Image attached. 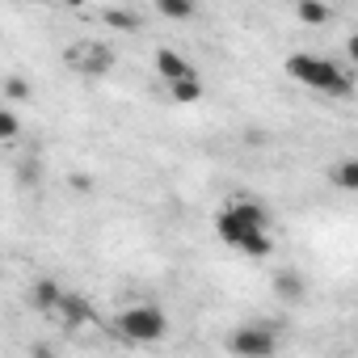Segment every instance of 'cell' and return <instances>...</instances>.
I'll list each match as a JSON object with an SVG mask.
<instances>
[{
	"label": "cell",
	"mask_w": 358,
	"mask_h": 358,
	"mask_svg": "<svg viewBox=\"0 0 358 358\" xmlns=\"http://www.w3.org/2000/svg\"><path fill=\"white\" fill-rule=\"evenodd\" d=\"M287 76H295L303 89H316L324 97H350L354 93L350 72H341L333 59H320V55H287Z\"/></svg>",
	"instance_id": "obj_1"
},
{
	"label": "cell",
	"mask_w": 358,
	"mask_h": 358,
	"mask_svg": "<svg viewBox=\"0 0 358 358\" xmlns=\"http://www.w3.org/2000/svg\"><path fill=\"white\" fill-rule=\"evenodd\" d=\"M215 232H220V241L224 245H241V236H249V232H270V211L262 207V203H253V199H241V203H232V207H224L220 215H215Z\"/></svg>",
	"instance_id": "obj_2"
},
{
	"label": "cell",
	"mask_w": 358,
	"mask_h": 358,
	"mask_svg": "<svg viewBox=\"0 0 358 358\" xmlns=\"http://www.w3.org/2000/svg\"><path fill=\"white\" fill-rule=\"evenodd\" d=\"M114 329H118L122 341L148 345V341H160V337H164L169 320H164V312H160L156 303H135V308H122V312L114 316Z\"/></svg>",
	"instance_id": "obj_3"
},
{
	"label": "cell",
	"mask_w": 358,
	"mask_h": 358,
	"mask_svg": "<svg viewBox=\"0 0 358 358\" xmlns=\"http://www.w3.org/2000/svg\"><path fill=\"white\" fill-rule=\"evenodd\" d=\"M64 64H68L72 72L97 80V76H110V72H114V47H106V43H97V38H80V43H72V47L64 51Z\"/></svg>",
	"instance_id": "obj_4"
},
{
	"label": "cell",
	"mask_w": 358,
	"mask_h": 358,
	"mask_svg": "<svg viewBox=\"0 0 358 358\" xmlns=\"http://www.w3.org/2000/svg\"><path fill=\"white\" fill-rule=\"evenodd\" d=\"M228 350L241 354V358H270L278 350V320H253V324H241L232 337H228Z\"/></svg>",
	"instance_id": "obj_5"
},
{
	"label": "cell",
	"mask_w": 358,
	"mask_h": 358,
	"mask_svg": "<svg viewBox=\"0 0 358 358\" xmlns=\"http://www.w3.org/2000/svg\"><path fill=\"white\" fill-rule=\"evenodd\" d=\"M55 316H59L68 329H80V324H93V320H97L93 303H89L85 295H76V291H64V295H59V308H55Z\"/></svg>",
	"instance_id": "obj_6"
},
{
	"label": "cell",
	"mask_w": 358,
	"mask_h": 358,
	"mask_svg": "<svg viewBox=\"0 0 358 358\" xmlns=\"http://www.w3.org/2000/svg\"><path fill=\"white\" fill-rule=\"evenodd\" d=\"M59 295H64V287H59L55 278H34V282H30V308L43 312V316H55Z\"/></svg>",
	"instance_id": "obj_7"
},
{
	"label": "cell",
	"mask_w": 358,
	"mask_h": 358,
	"mask_svg": "<svg viewBox=\"0 0 358 358\" xmlns=\"http://www.w3.org/2000/svg\"><path fill=\"white\" fill-rule=\"evenodd\" d=\"M156 76H164V80H182V76H194V68H190L186 55H177V51L160 47V51H156Z\"/></svg>",
	"instance_id": "obj_8"
},
{
	"label": "cell",
	"mask_w": 358,
	"mask_h": 358,
	"mask_svg": "<svg viewBox=\"0 0 358 358\" xmlns=\"http://www.w3.org/2000/svg\"><path fill=\"white\" fill-rule=\"evenodd\" d=\"M274 295L287 299V303H299V299L308 295L303 274H299V270H278V274H274Z\"/></svg>",
	"instance_id": "obj_9"
},
{
	"label": "cell",
	"mask_w": 358,
	"mask_h": 358,
	"mask_svg": "<svg viewBox=\"0 0 358 358\" xmlns=\"http://www.w3.org/2000/svg\"><path fill=\"white\" fill-rule=\"evenodd\" d=\"M169 97H173V101H182V106H190V101H199V97H203V80H199V76L169 80Z\"/></svg>",
	"instance_id": "obj_10"
},
{
	"label": "cell",
	"mask_w": 358,
	"mask_h": 358,
	"mask_svg": "<svg viewBox=\"0 0 358 358\" xmlns=\"http://www.w3.org/2000/svg\"><path fill=\"white\" fill-rule=\"evenodd\" d=\"M101 22L110 26V30H127V34H135L143 22H139V13H131V9H101Z\"/></svg>",
	"instance_id": "obj_11"
},
{
	"label": "cell",
	"mask_w": 358,
	"mask_h": 358,
	"mask_svg": "<svg viewBox=\"0 0 358 358\" xmlns=\"http://www.w3.org/2000/svg\"><path fill=\"white\" fill-rule=\"evenodd\" d=\"M245 257H270L274 253V241H270V232H249V236H241V245H236Z\"/></svg>",
	"instance_id": "obj_12"
},
{
	"label": "cell",
	"mask_w": 358,
	"mask_h": 358,
	"mask_svg": "<svg viewBox=\"0 0 358 358\" xmlns=\"http://www.w3.org/2000/svg\"><path fill=\"white\" fill-rule=\"evenodd\" d=\"M299 22L303 26H329L333 22V9L320 5V0H299Z\"/></svg>",
	"instance_id": "obj_13"
},
{
	"label": "cell",
	"mask_w": 358,
	"mask_h": 358,
	"mask_svg": "<svg viewBox=\"0 0 358 358\" xmlns=\"http://www.w3.org/2000/svg\"><path fill=\"white\" fill-rule=\"evenodd\" d=\"M13 177H17V186H22V190H34V186H38V177H43V160H38V156H26V160L17 164Z\"/></svg>",
	"instance_id": "obj_14"
},
{
	"label": "cell",
	"mask_w": 358,
	"mask_h": 358,
	"mask_svg": "<svg viewBox=\"0 0 358 358\" xmlns=\"http://www.w3.org/2000/svg\"><path fill=\"white\" fill-rule=\"evenodd\" d=\"M329 177H333L341 190H358V160H341V164H333Z\"/></svg>",
	"instance_id": "obj_15"
},
{
	"label": "cell",
	"mask_w": 358,
	"mask_h": 358,
	"mask_svg": "<svg viewBox=\"0 0 358 358\" xmlns=\"http://www.w3.org/2000/svg\"><path fill=\"white\" fill-rule=\"evenodd\" d=\"M194 0H156V13H164V17H173V22H182V17H194Z\"/></svg>",
	"instance_id": "obj_16"
},
{
	"label": "cell",
	"mask_w": 358,
	"mask_h": 358,
	"mask_svg": "<svg viewBox=\"0 0 358 358\" xmlns=\"http://www.w3.org/2000/svg\"><path fill=\"white\" fill-rule=\"evenodd\" d=\"M13 139H22V118L0 106V143H13Z\"/></svg>",
	"instance_id": "obj_17"
},
{
	"label": "cell",
	"mask_w": 358,
	"mask_h": 358,
	"mask_svg": "<svg viewBox=\"0 0 358 358\" xmlns=\"http://www.w3.org/2000/svg\"><path fill=\"white\" fill-rule=\"evenodd\" d=\"M0 93H5L9 101H30V80H26V76H5Z\"/></svg>",
	"instance_id": "obj_18"
},
{
	"label": "cell",
	"mask_w": 358,
	"mask_h": 358,
	"mask_svg": "<svg viewBox=\"0 0 358 358\" xmlns=\"http://www.w3.org/2000/svg\"><path fill=\"white\" fill-rule=\"evenodd\" d=\"M68 186H72L76 194H89V190H93V177H85V173H72V177H68Z\"/></svg>",
	"instance_id": "obj_19"
},
{
	"label": "cell",
	"mask_w": 358,
	"mask_h": 358,
	"mask_svg": "<svg viewBox=\"0 0 358 358\" xmlns=\"http://www.w3.org/2000/svg\"><path fill=\"white\" fill-rule=\"evenodd\" d=\"M64 5H72V9H85V5H89V0H64Z\"/></svg>",
	"instance_id": "obj_20"
}]
</instances>
